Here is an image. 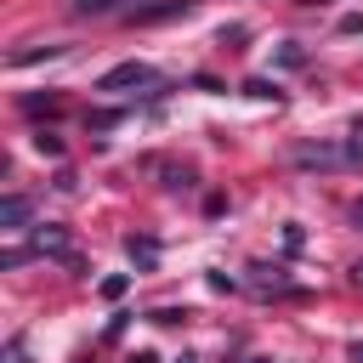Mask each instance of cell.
<instances>
[{
  "mask_svg": "<svg viewBox=\"0 0 363 363\" xmlns=\"http://www.w3.org/2000/svg\"><path fill=\"white\" fill-rule=\"evenodd\" d=\"M136 85H159L147 62H119V68H108V74L96 79V91H113V96H119V91H136Z\"/></svg>",
  "mask_w": 363,
  "mask_h": 363,
  "instance_id": "1",
  "label": "cell"
},
{
  "mask_svg": "<svg viewBox=\"0 0 363 363\" xmlns=\"http://www.w3.org/2000/svg\"><path fill=\"white\" fill-rule=\"evenodd\" d=\"M199 0H153V6H130V23L136 28H153V23H170V17H193Z\"/></svg>",
  "mask_w": 363,
  "mask_h": 363,
  "instance_id": "2",
  "label": "cell"
},
{
  "mask_svg": "<svg viewBox=\"0 0 363 363\" xmlns=\"http://www.w3.org/2000/svg\"><path fill=\"white\" fill-rule=\"evenodd\" d=\"M28 216H34V204H28L23 193H6V199H0V227H6V233H23Z\"/></svg>",
  "mask_w": 363,
  "mask_h": 363,
  "instance_id": "3",
  "label": "cell"
},
{
  "mask_svg": "<svg viewBox=\"0 0 363 363\" xmlns=\"http://www.w3.org/2000/svg\"><path fill=\"white\" fill-rule=\"evenodd\" d=\"M295 159H301V164H340L346 147H323V142H318V147H295Z\"/></svg>",
  "mask_w": 363,
  "mask_h": 363,
  "instance_id": "4",
  "label": "cell"
},
{
  "mask_svg": "<svg viewBox=\"0 0 363 363\" xmlns=\"http://www.w3.org/2000/svg\"><path fill=\"white\" fill-rule=\"evenodd\" d=\"M68 45H28V51H11V68H28V62H40V57H62Z\"/></svg>",
  "mask_w": 363,
  "mask_h": 363,
  "instance_id": "5",
  "label": "cell"
},
{
  "mask_svg": "<svg viewBox=\"0 0 363 363\" xmlns=\"http://www.w3.org/2000/svg\"><path fill=\"white\" fill-rule=\"evenodd\" d=\"M125 250H130V261H142V267L159 261V244H153V238H125Z\"/></svg>",
  "mask_w": 363,
  "mask_h": 363,
  "instance_id": "6",
  "label": "cell"
},
{
  "mask_svg": "<svg viewBox=\"0 0 363 363\" xmlns=\"http://www.w3.org/2000/svg\"><path fill=\"white\" fill-rule=\"evenodd\" d=\"M244 96H261V102H278L284 91H278L272 79H244Z\"/></svg>",
  "mask_w": 363,
  "mask_h": 363,
  "instance_id": "7",
  "label": "cell"
},
{
  "mask_svg": "<svg viewBox=\"0 0 363 363\" xmlns=\"http://www.w3.org/2000/svg\"><path fill=\"white\" fill-rule=\"evenodd\" d=\"M57 108H62V102H57L51 91H45V96H23V113H57Z\"/></svg>",
  "mask_w": 363,
  "mask_h": 363,
  "instance_id": "8",
  "label": "cell"
},
{
  "mask_svg": "<svg viewBox=\"0 0 363 363\" xmlns=\"http://www.w3.org/2000/svg\"><path fill=\"white\" fill-rule=\"evenodd\" d=\"M119 119H125L119 108H96V113H85V125H91V130H108V125H119Z\"/></svg>",
  "mask_w": 363,
  "mask_h": 363,
  "instance_id": "9",
  "label": "cell"
},
{
  "mask_svg": "<svg viewBox=\"0 0 363 363\" xmlns=\"http://www.w3.org/2000/svg\"><path fill=\"white\" fill-rule=\"evenodd\" d=\"M34 147H40L45 159H62V136H51V130H34Z\"/></svg>",
  "mask_w": 363,
  "mask_h": 363,
  "instance_id": "10",
  "label": "cell"
},
{
  "mask_svg": "<svg viewBox=\"0 0 363 363\" xmlns=\"http://www.w3.org/2000/svg\"><path fill=\"white\" fill-rule=\"evenodd\" d=\"M125 289H130V278H125V272H113V278H102V295H108V301H119Z\"/></svg>",
  "mask_w": 363,
  "mask_h": 363,
  "instance_id": "11",
  "label": "cell"
},
{
  "mask_svg": "<svg viewBox=\"0 0 363 363\" xmlns=\"http://www.w3.org/2000/svg\"><path fill=\"white\" fill-rule=\"evenodd\" d=\"M6 363H28V340H23V335L6 340Z\"/></svg>",
  "mask_w": 363,
  "mask_h": 363,
  "instance_id": "12",
  "label": "cell"
},
{
  "mask_svg": "<svg viewBox=\"0 0 363 363\" xmlns=\"http://www.w3.org/2000/svg\"><path fill=\"white\" fill-rule=\"evenodd\" d=\"M113 6H119V0H74V11H91V17H96V11H113Z\"/></svg>",
  "mask_w": 363,
  "mask_h": 363,
  "instance_id": "13",
  "label": "cell"
},
{
  "mask_svg": "<svg viewBox=\"0 0 363 363\" xmlns=\"http://www.w3.org/2000/svg\"><path fill=\"white\" fill-rule=\"evenodd\" d=\"M147 318H153V323H182L187 312H176V306H159V312H147Z\"/></svg>",
  "mask_w": 363,
  "mask_h": 363,
  "instance_id": "14",
  "label": "cell"
},
{
  "mask_svg": "<svg viewBox=\"0 0 363 363\" xmlns=\"http://www.w3.org/2000/svg\"><path fill=\"white\" fill-rule=\"evenodd\" d=\"M346 159H363V125H352V142H346Z\"/></svg>",
  "mask_w": 363,
  "mask_h": 363,
  "instance_id": "15",
  "label": "cell"
},
{
  "mask_svg": "<svg viewBox=\"0 0 363 363\" xmlns=\"http://www.w3.org/2000/svg\"><path fill=\"white\" fill-rule=\"evenodd\" d=\"M130 363H159V357L153 352H130Z\"/></svg>",
  "mask_w": 363,
  "mask_h": 363,
  "instance_id": "16",
  "label": "cell"
},
{
  "mask_svg": "<svg viewBox=\"0 0 363 363\" xmlns=\"http://www.w3.org/2000/svg\"><path fill=\"white\" fill-rule=\"evenodd\" d=\"M352 284H357V289H363V261H357V267H352Z\"/></svg>",
  "mask_w": 363,
  "mask_h": 363,
  "instance_id": "17",
  "label": "cell"
},
{
  "mask_svg": "<svg viewBox=\"0 0 363 363\" xmlns=\"http://www.w3.org/2000/svg\"><path fill=\"white\" fill-rule=\"evenodd\" d=\"M352 363H363V340H357V346H352Z\"/></svg>",
  "mask_w": 363,
  "mask_h": 363,
  "instance_id": "18",
  "label": "cell"
},
{
  "mask_svg": "<svg viewBox=\"0 0 363 363\" xmlns=\"http://www.w3.org/2000/svg\"><path fill=\"white\" fill-rule=\"evenodd\" d=\"M352 216H357V227H363V204H357V210H352Z\"/></svg>",
  "mask_w": 363,
  "mask_h": 363,
  "instance_id": "19",
  "label": "cell"
},
{
  "mask_svg": "<svg viewBox=\"0 0 363 363\" xmlns=\"http://www.w3.org/2000/svg\"><path fill=\"white\" fill-rule=\"evenodd\" d=\"M306 6H329V0H306Z\"/></svg>",
  "mask_w": 363,
  "mask_h": 363,
  "instance_id": "20",
  "label": "cell"
},
{
  "mask_svg": "<svg viewBox=\"0 0 363 363\" xmlns=\"http://www.w3.org/2000/svg\"><path fill=\"white\" fill-rule=\"evenodd\" d=\"M250 363H272V357H250Z\"/></svg>",
  "mask_w": 363,
  "mask_h": 363,
  "instance_id": "21",
  "label": "cell"
}]
</instances>
